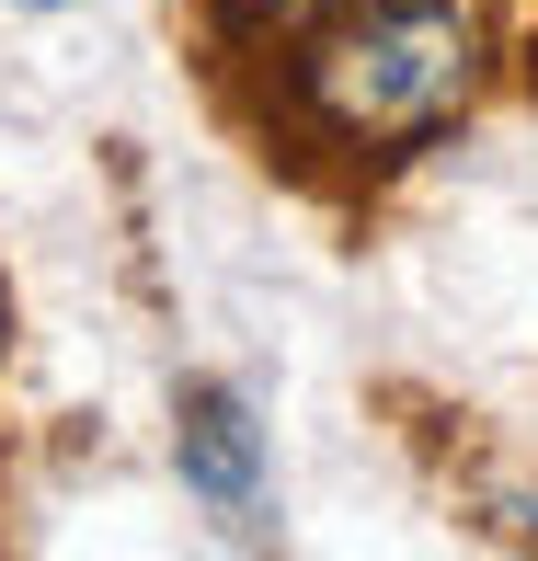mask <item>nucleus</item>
<instances>
[{
    "label": "nucleus",
    "mask_w": 538,
    "mask_h": 561,
    "mask_svg": "<svg viewBox=\"0 0 538 561\" xmlns=\"http://www.w3.org/2000/svg\"><path fill=\"white\" fill-rule=\"evenodd\" d=\"M252 23H310V12H332V0H241Z\"/></svg>",
    "instance_id": "obj_3"
},
{
    "label": "nucleus",
    "mask_w": 538,
    "mask_h": 561,
    "mask_svg": "<svg viewBox=\"0 0 538 561\" xmlns=\"http://www.w3.org/2000/svg\"><path fill=\"white\" fill-rule=\"evenodd\" d=\"M23 12H69V0H23Z\"/></svg>",
    "instance_id": "obj_4"
},
{
    "label": "nucleus",
    "mask_w": 538,
    "mask_h": 561,
    "mask_svg": "<svg viewBox=\"0 0 538 561\" xmlns=\"http://www.w3.org/2000/svg\"><path fill=\"white\" fill-rule=\"evenodd\" d=\"M310 104L344 138H424L470 104V12L458 0H367L310 58Z\"/></svg>",
    "instance_id": "obj_1"
},
{
    "label": "nucleus",
    "mask_w": 538,
    "mask_h": 561,
    "mask_svg": "<svg viewBox=\"0 0 538 561\" xmlns=\"http://www.w3.org/2000/svg\"><path fill=\"white\" fill-rule=\"evenodd\" d=\"M172 458H184V493L207 504L229 539H264L275 527V470H264V424H252L241 390L195 378L184 413H172Z\"/></svg>",
    "instance_id": "obj_2"
}]
</instances>
